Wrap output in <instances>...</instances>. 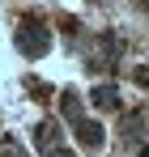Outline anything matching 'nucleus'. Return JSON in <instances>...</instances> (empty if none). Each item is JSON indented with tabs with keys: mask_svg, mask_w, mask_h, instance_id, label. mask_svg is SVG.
I'll use <instances>...</instances> for the list:
<instances>
[{
	"mask_svg": "<svg viewBox=\"0 0 149 157\" xmlns=\"http://www.w3.org/2000/svg\"><path fill=\"white\" fill-rule=\"evenodd\" d=\"M0 157H26V149L17 140H0Z\"/></svg>",
	"mask_w": 149,
	"mask_h": 157,
	"instance_id": "nucleus-8",
	"label": "nucleus"
},
{
	"mask_svg": "<svg viewBox=\"0 0 149 157\" xmlns=\"http://www.w3.org/2000/svg\"><path fill=\"white\" fill-rule=\"evenodd\" d=\"M73 132H77V144H81L85 153H98L102 144H107V132H102V123H94V119H81Z\"/></svg>",
	"mask_w": 149,
	"mask_h": 157,
	"instance_id": "nucleus-4",
	"label": "nucleus"
},
{
	"mask_svg": "<svg viewBox=\"0 0 149 157\" xmlns=\"http://www.w3.org/2000/svg\"><path fill=\"white\" fill-rule=\"evenodd\" d=\"M132 81H136L141 89H149V68H136V72H132Z\"/></svg>",
	"mask_w": 149,
	"mask_h": 157,
	"instance_id": "nucleus-10",
	"label": "nucleus"
},
{
	"mask_svg": "<svg viewBox=\"0 0 149 157\" xmlns=\"http://www.w3.org/2000/svg\"><path fill=\"white\" fill-rule=\"evenodd\" d=\"M94 106L98 110H119V89L115 85H94Z\"/></svg>",
	"mask_w": 149,
	"mask_h": 157,
	"instance_id": "nucleus-7",
	"label": "nucleus"
},
{
	"mask_svg": "<svg viewBox=\"0 0 149 157\" xmlns=\"http://www.w3.org/2000/svg\"><path fill=\"white\" fill-rule=\"evenodd\" d=\"M136 4H141V9H149V0H136Z\"/></svg>",
	"mask_w": 149,
	"mask_h": 157,
	"instance_id": "nucleus-13",
	"label": "nucleus"
},
{
	"mask_svg": "<svg viewBox=\"0 0 149 157\" xmlns=\"http://www.w3.org/2000/svg\"><path fill=\"white\" fill-rule=\"evenodd\" d=\"M13 43H17V51H22L26 59H43V55L51 51V30H47L43 17H22Z\"/></svg>",
	"mask_w": 149,
	"mask_h": 157,
	"instance_id": "nucleus-1",
	"label": "nucleus"
},
{
	"mask_svg": "<svg viewBox=\"0 0 149 157\" xmlns=\"http://www.w3.org/2000/svg\"><path fill=\"white\" fill-rule=\"evenodd\" d=\"M119 55H124V38L115 30H102V34H94V43L85 51V68L90 72H111L119 64Z\"/></svg>",
	"mask_w": 149,
	"mask_h": 157,
	"instance_id": "nucleus-2",
	"label": "nucleus"
},
{
	"mask_svg": "<svg viewBox=\"0 0 149 157\" xmlns=\"http://www.w3.org/2000/svg\"><path fill=\"white\" fill-rule=\"evenodd\" d=\"M136 157H149V144H141V149H136Z\"/></svg>",
	"mask_w": 149,
	"mask_h": 157,
	"instance_id": "nucleus-12",
	"label": "nucleus"
},
{
	"mask_svg": "<svg viewBox=\"0 0 149 157\" xmlns=\"http://www.w3.org/2000/svg\"><path fill=\"white\" fill-rule=\"evenodd\" d=\"M141 136H145V110H128L124 119H119V140L132 144V149H141L145 144Z\"/></svg>",
	"mask_w": 149,
	"mask_h": 157,
	"instance_id": "nucleus-3",
	"label": "nucleus"
},
{
	"mask_svg": "<svg viewBox=\"0 0 149 157\" xmlns=\"http://www.w3.org/2000/svg\"><path fill=\"white\" fill-rule=\"evenodd\" d=\"M34 144H38L47 157L55 153V149H60V119H43V123L34 128Z\"/></svg>",
	"mask_w": 149,
	"mask_h": 157,
	"instance_id": "nucleus-5",
	"label": "nucleus"
},
{
	"mask_svg": "<svg viewBox=\"0 0 149 157\" xmlns=\"http://www.w3.org/2000/svg\"><path fill=\"white\" fill-rule=\"evenodd\" d=\"M26 89H30V94H34V98H51V85H43V81H26Z\"/></svg>",
	"mask_w": 149,
	"mask_h": 157,
	"instance_id": "nucleus-9",
	"label": "nucleus"
},
{
	"mask_svg": "<svg viewBox=\"0 0 149 157\" xmlns=\"http://www.w3.org/2000/svg\"><path fill=\"white\" fill-rule=\"evenodd\" d=\"M51 157H77V153H68V149H55V153H51Z\"/></svg>",
	"mask_w": 149,
	"mask_h": 157,
	"instance_id": "nucleus-11",
	"label": "nucleus"
},
{
	"mask_svg": "<svg viewBox=\"0 0 149 157\" xmlns=\"http://www.w3.org/2000/svg\"><path fill=\"white\" fill-rule=\"evenodd\" d=\"M60 110H64V119L77 128V123L85 119V115H81V94H77V89H60Z\"/></svg>",
	"mask_w": 149,
	"mask_h": 157,
	"instance_id": "nucleus-6",
	"label": "nucleus"
}]
</instances>
